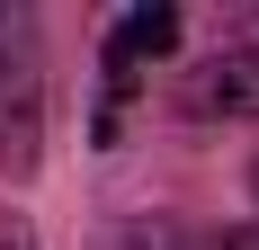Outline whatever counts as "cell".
Returning <instances> with one entry per match:
<instances>
[{
	"instance_id": "cell-2",
	"label": "cell",
	"mask_w": 259,
	"mask_h": 250,
	"mask_svg": "<svg viewBox=\"0 0 259 250\" xmlns=\"http://www.w3.org/2000/svg\"><path fill=\"white\" fill-rule=\"evenodd\" d=\"M170 45H179V9H125V18H116V36H107V107H99V143H116V107H125V90L143 80V63H161Z\"/></svg>"
},
{
	"instance_id": "cell-1",
	"label": "cell",
	"mask_w": 259,
	"mask_h": 250,
	"mask_svg": "<svg viewBox=\"0 0 259 250\" xmlns=\"http://www.w3.org/2000/svg\"><path fill=\"white\" fill-rule=\"evenodd\" d=\"M45 170V36L0 0V179Z\"/></svg>"
},
{
	"instance_id": "cell-3",
	"label": "cell",
	"mask_w": 259,
	"mask_h": 250,
	"mask_svg": "<svg viewBox=\"0 0 259 250\" xmlns=\"http://www.w3.org/2000/svg\"><path fill=\"white\" fill-rule=\"evenodd\" d=\"M179 107L188 116H259V36L206 54V63L179 80Z\"/></svg>"
},
{
	"instance_id": "cell-4",
	"label": "cell",
	"mask_w": 259,
	"mask_h": 250,
	"mask_svg": "<svg viewBox=\"0 0 259 250\" xmlns=\"http://www.w3.org/2000/svg\"><path fill=\"white\" fill-rule=\"evenodd\" d=\"M0 250H45V241H36V224H27V215H0Z\"/></svg>"
},
{
	"instance_id": "cell-5",
	"label": "cell",
	"mask_w": 259,
	"mask_h": 250,
	"mask_svg": "<svg viewBox=\"0 0 259 250\" xmlns=\"http://www.w3.org/2000/svg\"><path fill=\"white\" fill-rule=\"evenodd\" d=\"M250 197H259V161H250Z\"/></svg>"
}]
</instances>
